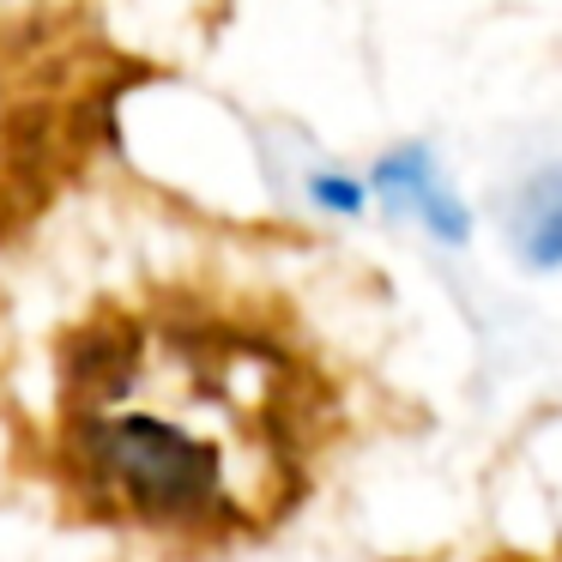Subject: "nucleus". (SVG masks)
Returning <instances> with one entry per match:
<instances>
[{
  "label": "nucleus",
  "mask_w": 562,
  "mask_h": 562,
  "mask_svg": "<svg viewBox=\"0 0 562 562\" xmlns=\"http://www.w3.org/2000/svg\"><path fill=\"white\" fill-rule=\"evenodd\" d=\"M339 429L327 363L267 296L158 279L98 296L55 339V490L79 520L170 557L272 538Z\"/></svg>",
  "instance_id": "f257e3e1"
},
{
  "label": "nucleus",
  "mask_w": 562,
  "mask_h": 562,
  "mask_svg": "<svg viewBox=\"0 0 562 562\" xmlns=\"http://www.w3.org/2000/svg\"><path fill=\"white\" fill-rule=\"evenodd\" d=\"M532 255L538 260H562V188H550L544 212L532 218Z\"/></svg>",
  "instance_id": "f03ea898"
},
{
  "label": "nucleus",
  "mask_w": 562,
  "mask_h": 562,
  "mask_svg": "<svg viewBox=\"0 0 562 562\" xmlns=\"http://www.w3.org/2000/svg\"><path fill=\"white\" fill-rule=\"evenodd\" d=\"M484 562H562V550H557V557H532V550H496V557H484Z\"/></svg>",
  "instance_id": "7ed1b4c3"
}]
</instances>
